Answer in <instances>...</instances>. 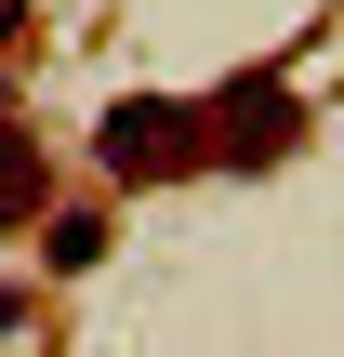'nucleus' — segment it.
Returning <instances> with one entry per match:
<instances>
[{
  "label": "nucleus",
  "instance_id": "obj_3",
  "mask_svg": "<svg viewBox=\"0 0 344 357\" xmlns=\"http://www.w3.org/2000/svg\"><path fill=\"white\" fill-rule=\"evenodd\" d=\"M0 225H40V146L0 119Z\"/></svg>",
  "mask_w": 344,
  "mask_h": 357
},
{
  "label": "nucleus",
  "instance_id": "obj_4",
  "mask_svg": "<svg viewBox=\"0 0 344 357\" xmlns=\"http://www.w3.org/2000/svg\"><path fill=\"white\" fill-rule=\"evenodd\" d=\"M13 26H27V0H0V40H13Z\"/></svg>",
  "mask_w": 344,
  "mask_h": 357
},
{
  "label": "nucleus",
  "instance_id": "obj_1",
  "mask_svg": "<svg viewBox=\"0 0 344 357\" xmlns=\"http://www.w3.org/2000/svg\"><path fill=\"white\" fill-rule=\"evenodd\" d=\"M93 159H106L119 185H172V172H199V119H186V106H106Z\"/></svg>",
  "mask_w": 344,
  "mask_h": 357
},
{
  "label": "nucleus",
  "instance_id": "obj_2",
  "mask_svg": "<svg viewBox=\"0 0 344 357\" xmlns=\"http://www.w3.org/2000/svg\"><path fill=\"white\" fill-rule=\"evenodd\" d=\"M212 146H225V172H265V159L292 146V93H252V79H239V93L212 106Z\"/></svg>",
  "mask_w": 344,
  "mask_h": 357
}]
</instances>
